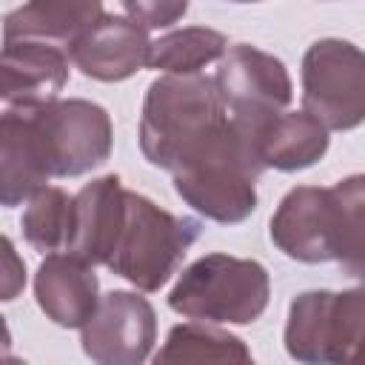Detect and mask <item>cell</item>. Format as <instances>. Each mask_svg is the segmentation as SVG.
Wrapping results in <instances>:
<instances>
[{
  "instance_id": "obj_1",
  "label": "cell",
  "mask_w": 365,
  "mask_h": 365,
  "mask_svg": "<svg viewBox=\"0 0 365 365\" xmlns=\"http://www.w3.org/2000/svg\"><path fill=\"white\" fill-rule=\"evenodd\" d=\"M251 143L231 117L200 140L171 171L174 191L205 220L237 225L257 208V180L262 174Z\"/></svg>"
},
{
  "instance_id": "obj_7",
  "label": "cell",
  "mask_w": 365,
  "mask_h": 365,
  "mask_svg": "<svg viewBox=\"0 0 365 365\" xmlns=\"http://www.w3.org/2000/svg\"><path fill=\"white\" fill-rule=\"evenodd\" d=\"M217 86L231 123L251 134L271 114L285 111L294 100V86L285 63L257 46L237 43L220 60Z\"/></svg>"
},
{
  "instance_id": "obj_22",
  "label": "cell",
  "mask_w": 365,
  "mask_h": 365,
  "mask_svg": "<svg viewBox=\"0 0 365 365\" xmlns=\"http://www.w3.org/2000/svg\"><path fill=\"white\" fill-rule=\"evenodd\" d=\"M125 14L145 29H168L185 17L188 0H120Z\"/></svg>"
},
{
  "instance_id": "obj_6",
  "label": "cell",
  "mask_w": 365,
  "mask_h": 365,
  "mask_svg": "<svg viewBox=\"0 0 365 365\" xmlns=\"http://www.w3.org/2000/svg\"><path fill=\"white\" fill-rule=\"evenodd\" d=\"M302 108L328 131L365 123V51L339 37L311 43L302 54Z\"/></svg>"
},
{
  "instance_id": "obj_13",
  "label": "cell",
  "mask_w": 365,
  "mask_h": 365,
  "mask_svg": "<svg viewBox=\"0 0 365 365\" xmlns=\"http://www.w3.org/2000/svg\"><path fill=\"white\" fill-rule=\"evenodd\" d=\"M128 211V188L117 174L97 177L74 194V225L68 240V254L86 259L88 265H108Z\"/></svg>"
},
{
  "instance_id": "obj_15",
  "label": "cell",
  "mask_w": 365,
  "mask_h": 365,
  "mask_svg": "<svg viewBox=\"0 0 365 365\" xmlns=\"http://www.w3.org/2000/svg\"><path fill=\"white\" fill-rule=\"evenodd\" d=\"M34 297L40 311L60 328H83L100 305V282L94 265L74 254H46L34 274Z\"/></svg>"
},
{
  "instance_id": "obj_24",
  "label": "cell",
  "mask_w": 365,
  "mask_h": 365,
  "mask_svg": "<svg viewBox=\"0 0 365 365\" xmlns=\"http://www.w3.org/2000/svg\"><path fill=\"white\" fill-rule=\"evenodd\" d=\"M228 3H259V0H228Z\"/></svg>"
},
{
  "instance_id": "obj_16",
  "label": "cell",
  "mask_w": 365,
  "mask_h": 365,
  "mask_svg": "<svg viewBox=\"0 0 365 365\" xmlns=\"http://www.w3.org/2000/svg\"><path fill=\"white\" fill-rule=\"evenodd\" d=\"M242 137L251 143L262 168H277V171L311 168L328 151V128L305 108L277 111L265 123H259L251 134Z\"/></svg>"
},
{
  "instance_id": "obj_23",
  "label": "cell",
  "mask_w": 365,
  "mask_h": 365,
  "mask_svg": "<svg viewBox=\"0 0 365 365\" xmlns=\"http://www.w3.org/2000/svg\"><path fill=\"white\" fill-rule=\"evenodd\" d=\"M26 285V265L14 251V242L3 237V299H14Z\"/></svg>"
},
{
  "instance_id": "obj_17",
  "label": "cell",
  "mask_w": 365,
  "mask_h": 365,
  "mask_svg": "<svg viewBox=\"0 0 365 365\" xmlns=\"http://www.w3.org/2000/svg\"><path fill=\"white\" fill-rule=\"evenodd\" d=\"M103 17V0H26L3 20L6 40H46L71 48Z\"/></svg>"
},
{
  "instance_id": "obj_2",
  "label": "cell",
  "mask_w": 365,
  "mask_h": 365,
  "mask_svg": "<svg viewBox=\"0 0 365 365\" xmlns=\"http://www.w3.org/2000/svg\"><path fill=\"white\" fill-rule=\"evenodd\" d=\"M228 120L225 100L217 77L200 74H163L143 100L140 114V151L165 171H174L180 160Z\"/></svg>"
},
{
  "instance_id": "obj_3",
  "label": "cell",
  "mask_w": 365,
  "mask_h": 365,
  "mask_svg": "<svg viewBox=\"0 0 365 365\" xmlns=\"http://www.w3.org/2000/svg\"><path fill=\"white\" fill-rule=\"evenodd\" d=\"M271 297V279L262 262L231 254H205L177 277L168 291V308L202 322L251 325Z\"/></svg>"
},
{
  "instance_id": "obj_19",
  "label": "cell",
  "mask_w": 365,
  "mask_h": 365,
  "mask_svg": "<svg viewBox=\"0 0 365 365\" xmlns=\"http://www.w3.org/2000/svg\"><path fill=\"white\" fill-rule=\"evenodd\" d=\"M154 359L157 362H251V351L240 336L205 325L200 319V322L174 325Z\"/></svg>"
},
{
  "instance_id": "obj_11",
  "label": "cell",
  "mask_w": 365,
  "mask_h": 365,
  "mask_svg": "<svg viewBox=\"0 0 365 365\" xmlns=\"http://www.w3.org/2000/svg\"><path fill=\"white\" fill-rule=\"evenodd\" d=\"M148 29L131 17L103 14L71 48V63L91 80L120 83L148 66Z\"/></svg>"
},
{
  "instance_id": "obj_10",
  "label": "cell",
  "mask_w": 365,
  "mask_h": 365,
  "mask_svg": "<svg viewBox=\"0 0 365 365\" xmlns=\"http://www.w3.org/2000/svg\"><path fill=\"white\" fill-rule=\"evenodd\" d=\"M274 245L297 262L336 259V197L334 188L297 185L291 188L271 217Z\"/></svg>"
},
{
  "instance_id": "obj_18",
  "label": "cell",
  "mask_w": 365,
  "mask_h": 365,
  "mask_svg": "<svg viewBox=\"0 0 365 365\" xmlns=\"http://www.w3.org/2000/svg\"><path fill=\"white\" fill-rule=\"evenodd\" d=\"M228 37L208 26H185L151 43L148 68L165 74H200L208 63L222 60Z\"/></svg>"
},
{
  "instance_id": "obj_9",
  "label": "cell",
  "mask_w": 365,
  "mask_h": 365,
  "mask_svg": "<svg viewBox=\"0 0 365 365\" xmlns=\"http://www.w3.org/2000/svg\"><path fill=\"white\" fill-rule=\"evenodd\" d=\"M83 354L100 365H140L157 342V314L134 291H108L80 328Z\"/></svg>"
},
{
  "instance_id": "obj_5",
  "label": "cell",
  "mask_w": 365,
  "mask_h": 365,
  "mask_svg": "<svg viewBox=\"0 0 365 365\" xmlns=\"http://www.w3.org/2000/svg\"><path fill=\"white\" fill-rule=\"evenodd\" d=\"M200 237V222L160 208L154 200L128 191V211L108 268L137 291H160L182 265Z\"/></svg>"
},
{
  "instance_id": "obj_8",
  "label": "cell",
  "mask_w": 365,
  "mask_h": 365,
  "mask_svg": "<svg viewBox=\"0 0 365 365\" xmlns=\"http://www.w3.org/2000/svg\"><path fill=\"white\" fill-rule=\"evenodd\" d=\"M31 114L48 154L51 177H80L108 160L114 131L103 106L83 97H68L37 106Z\"/></svg>"
},
{
  "instance_id": "obj_20",
  "label": "cell",
  "mask_w": 365,
  "mask_h": 365,
  "mask_svg": "<svg viewBox=\"0 0 365 365\" xmlns=\"http://www.w3.org/2000/svg\"><path fill=\"white\" fill-rule=\"evenodd\" d=\"M23 237L40 254L66 251L74 225V197L60 185H43L29 197L23 211Z\"/></svg>"
},
{
  "instance_id": "obj_12",
  "label": "cell",
  "mask_w": 365,
  "mask_h": 365,
  "mask_svg": "<svg viewBox=\"0 0 365 365\" xmlns=\"http://www.w3.org/2000/svg\"><path fill=\"white\" fill-rule=\"evenodd\" d=\"M68 54L46 40H6L0 97L9 108H37L60 100L68 83Z\"/></svg>"
},
{
  "instance_id": "obj_4",
  "label": "cell",
  "mask_w": 365,
  "mask_h": 365,
  "mask_svg": "<svg viewBox=\"0 0 365 365\" xmlns=\"http://www.w3.org/2000/svg\"><path fill=\"white\" fill-rule=\"evenodd\" d=\"M282 339L297 362L365 365V282L348 291L297 294Z\"/></svg>"
},
{
  "instance_id": "obj_14",
  "label": "cell",
  "mask_w": 365,
  "mask_h": 365,
  "mask_svg": "<svg viewBox=\"0 0 365 365\" xmlns=\"http://www.w3.org/2000/svg\"><path fill=\"white\" fill-rule=\"evenodd\" d=\"M51 180L48 154L31 108H6L0 117V202H29Z\"/></svg>"
},
{
  "instance_id": "obj_21",
  "label": "cell",
  "mask_w": 365,
  "mask_h": 365,
  "mask_svg": "<svg viewBox=\"0 0 365 365\" xmlns=\"http://www.w3.org/2000/svg\"><path fill=\"white\" fill-rule=\"evenodd\" d=\"M334 188L336 197V262L365 282V174H351Z\"/></svg>"
}]
</instances>
